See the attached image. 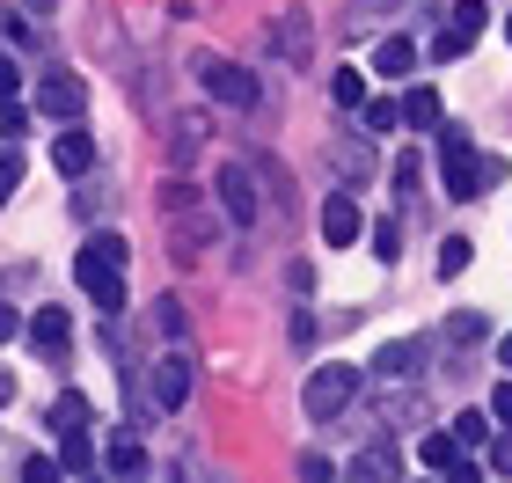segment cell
Wrapping results in <instances>:
<instances>
[{
	"label": "cell",
	"instance_id": "cell-1",
	"mask_svg": "<svg viewBox=\"0 0 512 483\" xmlns=\"http://www.w3.org/2000/svg\"><path fill=\"white\" fill-rule=\"evenodd\" d=\"M125 257H132L125 235H88V249L74 257V286H81L96 308H110V315L125 308Z\"/></svg>",
	"mask_w": 512,
	"mask_h": 483
},
{
	"label": "cell",
	"instance_id": "cell-2",
	"mask_svg": "<svg viewBox=\"0 0 512 483\" xmlns=\"http://www.w3.org/2000/svg\"><path fill=\"white\" fill-rule=\"evenodd\" d=\"M161 220H169L176 264H191L198 249H213V242H220V220L205 213V198L191 191V183H169V191H161Z\"/></svg>",
	"mask_w": 512,
	"mask_h": 483
},
{
	"label": "cell",
	"instance_id": "cell-3",
	"mask_svg": "<svg viewBox=\"0 0 512 483\" xmlns=\"http://www.w3.org/2000/svg\"><path fill=\"white\" fill-rule=\"evenodd\" d=\"M352 396H359V366H315L308 388H300V410H308L315 425H330V418H344Z\"/></svg>",
	"mask_w": 512,
	"mask_h": 483
},
{
	"label": "cell",
	"instance_id": "cell-4",
	"mask_svg": "<svg viewBox=\"0 0 512 483\" xmlns=\"http://www.w3.org/2000/svg\"><path fill=\"white\" fill-rule=\"evenodd\" d=\"M439 176H447V198H461V205H469V198H483L476 191V183H491V176H483V161H476V140H469V132H439Z\"/></svg>",
	"mask_w": 512,
	"mask_h": 483
},
{
	"label": "cell",
	"instance_id": "cell-5",
	"mask_svg": "<svg viewBox=\"0 0 512 483\" xmlns=\"http://www.w3.org/2000/svg\"><path fill=\"white\" fill-rule=\"evenodd\" d=\"M147 388H154V403H161V410H183V403H191V388H198L191 352H176V344H169V352L147 366Z\"/></svg>",
	"mask_w": 512,
	"mask_h": 483
},
{
	"label": "cell",
	"instance_id": "cell-6",
	"mask_svg": "<svg viewBox=\"0 0 512 483\" xmlns=\"http://www.w3.org/2000/svg\"><path fill=\"white\" fill-rule=\"evenodd\" d=\"M213 191H220V220H235V227L256 220V169L249 161H227V169L213 176Z\"/></svg>",
	"mask_w": 512,
	"mask_h": 483
},
{
	"label": "cell",
	"instance_id": "cell-7",
	"mask_svg": "<svg viewBox=\"0 0 512 483\" xmlns=\"http://www.w3.org/2000/svg\"><path fill=\"white\" fill-rule=\"evenodd\" d=\"M198 81H205V96H213V103H227V110H256V74H242V66L205 59Z\"/></svg>",
	"mask_w": 512,
	"mask_h": 483
},
{
	"label": "cell",
	"instance_id": "cell-8",
	"mask_svg": "<svg viewBox=\"0 0 512 483\" xmlns=\"http://www.w3.org/2000/svg\"><path fill=\"white\" fill-rule=\"evenodd\" d=\"M271 52L286 59V66H308V59H315V22H308V8L271 15Z\"/></svg>",
	"mask_w": 512,
	"mask_h": 483
},
{
	"label": "cell",
	"instance_id": "cell-9",
	"mask_svg": "<svg viewBox=\"0 0 512 483\" xmlns=\"http://www.w3.org/2000/svg\"><path fill=\"white\" fill-rule=\"evenodd\" d=\"M359 227H366V213H359L352 191H330V198H322V242H330V249H352Z\"/></svg>",
	"mask_w": 512,
	"mask_h": 483
},
{
	"label": "cell",
	"instance_id": "cell-10",
	"mask_svg": "<svg viewBox=\"0 0 512 483\" xmlns=\"http://www.w3.org/2000/svg\"><path fill=\"white\" fill-rule=\"evenodd\" d=\"M37 110H44V118H81V110H88V88L74 81V74H44L37 81Z\"/></svg>",
	"mask_w": 512,
	"mask_h": 483
},
{
	"label": "cell",
	"instance_id": "cell-11",
	"mask_svg": "<svg viewBox=\"0 0 512 483\" xmlns=\"http://www.w3.org/2000/svg\"><path fill=\"white\" fill-rule=\"evenodd\" d=\"M366 418H374V432H410V425H425V396L417 388H388Z\"/></svg>",
	"mask_w": 512,
	"mask_h": 483
},
{
	"label": "cell",
	"instance_id": "cell-12",
	"mask_svg": "<svg viewBox=\"0 0 512 483\" xmlns=\"http://www.w3.org/2000/svg\"><path fill=\"white\" fill-rule=\"evenodd\" d=\"M417 462H425V469H447V476H461V483L476 476V462H469V447H461L454 432H425V440H417Z\"/></svg>",
	"mask_w": 512,
	"mask_h": 483
},
{
	"label": "cell",
	"instance_id": "cell-13",
	"mask_svg": "<svg viewBox=\"0 0 512 483\" xmlns=\"http://www.w3.org/2000/svg\"><path fill=\"white\" fill-rule=\"evenodd\" d=\"M52 169H59V176H88V169H96V140H88L74 118H66V132L52 140Z\"/></svg>",
	"mask_w": 512,
	"mask_h": 483
},
{
	"label": "cell",
	"instance_id": "cell-14",
	"mask_svg": "<svg viewBox=\"0 0 512 483\" xmlns=\"http://www.w3.org/2000/svg\"><path fill=\"white\" fill-rule=\"evenodd\" d=\"M30 344H37L44 359H59L66 344H74V322H66V308H37V315H30Z\"/></svg>",
	"mask_w": 512,
	"mask_h": 483
},
{
	"label": "cell",
	"instance_id": "cell-15",
	"mask_svg": "<svg viewBox=\"0 0 512 483\" xmlns=\"http://www.w3.org/2000/svg\"><path fill=\"white\" fill-rule=\"evenodd\" d=\"M374 366H381L388 381H410L417 366H425V344H417V337H395V344H381V352H374Z\"/></svg>",
	"mask_w": 512,
	"mask_h": 483
},
{
	"label": "cell",
	"instance_id": "cell-16",
	"mask_svg": "<svg viewBox=\"0 0 512 483\" xmlns=\"http://www.w3.org/2000/svg\"><path fill=\"white\" fill-rule=\"evenodd\" d=\"M483 337H491V315H483V308H454L447 315V344H454V352H469V344H483Z\"/></svg>",
	"mask_w": 512,
	"mask_h": 483
},
{
	"label": "cell",
	"instance_id": "cell-17",
	"mask_svg": "<svg viewBox=\"0 0 512 483\" xmlns=\"http://www.w3.org/2000/svg\"><path fill=\"white\" fill-rule=\"evenodd\" d=\"M410 66H417V44H410V37H381V44H374V74H388V81H403Z\"/></svg>",
	"mask_w": 512,
	"mask_h": 483
},
{
	"label": "cell",
	"instance_id": "cell-18",
	"mask_svg": "<svg viewBox=\"0 0 512 483\" xmlns=\"http://www.w3.org/2000/svg\"><path fill=\"white\" fill-rule=\"evenodd\" d=\"M395 110H403L417 132H439V88H410V96L395 103Z\"/></svg>",
	"mask_w": 512,
	"mask_h": 483
},
{
	"label": "cell",
	"instance_id": "cell-19",
	"mask_svg": "<svg viewBox=\"0 0 512 483\" xmlns=\"http://www.w3.org/2000/svg\"><path fill=\"white\" fill-rule=\"evenodd\" d=\"M52 425L59 432H88V396H81V388H66V396L52 403Z\"/></svg>",
	"mask_w": 512,
	"mask_h": 483
},
{
	"label": "cell",
	"instance_id": "cell-20",
	"mask_svg": "<svg viewBox=\"0 0 512 483\" xmlns=\"http://www.w3.org/2000/svg\"><path fill=\"white\" fill-rule=\"evenodd\" d=\"M469 257H476V242H469V235H447V242H439V279H461Z\"/></svg>",
	"mask_w": 512,
	"mask_h": 483
},
{
	"label": "cell",
	"instance_id": "cell-21",
	"mask_svg": "<svg viewBox=\"0 0 512 483\" xmlns=\"http://www.w3.org/2000/svg\"><path fill=\"white\" fill-rule=\"evenodd\" d=\"M59 462L74 469V476H88V469H96V447H88V432H59Z\"/></svg>",
	"mask_w": 512,
	"mask_h": 483
},
{
	"label": "cell",
	"instance_id": "cell-22",
	"mask_svg": "<svg viewBox=\"0 0 512 483\" xmlns=\"http://www.w3.org/2000/svg\"><path fill=\"white\" fill-rule=\"evenodd\" d=\"M337 176H344V183H352V176L366 183V176H374V147H366V140H359V147L344 140V147H337Z\"/></svg>",
	"mask_w": 512,
	"mask_h": 483
},
{
	"label": "cell",
	"instance_id": "cell-23",
	"mask_svg": "<svg viewBox=\"0 0 512 483\" xmlns=\"http://www.w3.org/2000/svg\"><path fill=\"white\" fill-rule=\"evenodd\" d=\"M447 22H454V30H469V37H483V30H491V8H483V0H454Z\"/></svg>",
	"mask_w": 512,
	"mask_h": 483
},
{
	"label": "cell",
	"instance_id": "cell-24",
	"mask_svg": "<svg viewBox=\"0 0 512 483\" xmlns=\"http://www.w3.org/2000/svg\"><path fill=\"white\" fill-rule=\"evenodd\" d=\"M103 469L110 476H139V469H147V454H139V440H118V447L103 454Z\"/></svg>",
	"mask_w": 512,
	"mask_h": 483
},
{
	"label": "cell",
	"instance_id": "cell-25",
	"mask_svg": "<svg viewBox=\"0 0 512 483\" xmlns=\"http://www.w3.org/2000/svg\"><path fill=\"white\" fill-rule=\"evenodd\" d=\"M388 176H395V191H403V198H417V183H425V161H417V147H410V154H395V169H388Z\"/></svg>",
	"mask_w": 512,
	"mask_h": 483
},
{
	"label": "cell",
	"instance_id": "cell-26",
	"mask_svg": "<svg viewBox=\"0 0 512 483\" xmlns=\"http://www.w3.org/2000/svg\"><path fill=\"white\" fill-rule=\"evenodd\" d=\"M330 96H337V110H359V103H366V74H359V66H352V74H337Z\"/></svg>",
	"mask_w": 512,
	"mask_h": 483
},
{
	"label": "cell",
	"instance_id": "cell-27",
	"mask_svg": "<svg viewBox=\"0 0 512 483\" xmlns=\"http://www.w3.org/2000/svg\"><path fill=\"white\" fill-rule=\"evenodd\" d=\"M403 462H395L388 447H366V454H352V476H395Z\"/></svg>",
	"mask_w": 512,
	"mask_h": 483
},
{
	"label": "cell",
	"instance_id": "cell-28",
	"mask_svg": "<svg viewBox=\"0 0 512 483\" xmlns=\"http://www.w3.org/2000/svg\"><path fill=\"white\" fill-rule=\"evenodd\" d=\"M454 440H461V447H483V440H491V418H483V410H461V418H454Z\"/></svg>",
	"mask_w": 512,
	"mask_h": 483
},
{
	"label": "cell",
	"instance_id": "cell-29",
	"mask_svg": "<svg viewBox=\"0 0 512 483\" xmlns=\"http://www.w3.org/2000/svg\"><path fill=\"white\" fill-rule=\"evenodd\" d=\"M469 44H476V37H469V30H454V22H447V30L432 37V59H469Z\"/></svg>",
	"mask_w": 512,
	"mask_h": 483
},
{
	"label": "cell",
	"instance_id": "cell-30",
	"mask_svg": "<svg viewBox=\"0 0 512 483\" xmlns=\"http://www.w3.org/2000/svg\"><path fill=\"white\" fill-rule=\"evenodd\" d=\"M374 257H381V264L403 257V227H395V220H374Z\"/></svg>",
	"mask_w": 512,
	"mask_h": 483
},
{
	"label": "cell",
	"instance_id": "cell-31",
	"mask_svg": "<svg viewBox=\"0 0 512 483\" xmlns=\"http://www.w3.org/2000/svg\"><path fill=\"white\" fill-rule=\"evenodd\" d=\"M22 132H30V110L15 96H0V140H22Z\"/></svg>",
	"mask_w": 512,
	"mask_h": 483
},
{
	"label": "cell",
	"instance_id": "cell-32",
	"mask_svg": "<svg viewBox=\"0 0 512 483\" xmlns=\"http://www.w3.org/2000/svg\"><path fill=\"white\" fill-rule=\"evenodd\" d=\"M22 191V154H15V140H8V154H0V205H8Z\"/></svg>",
	"mask_w": 512,
	"mask_h": 483
},
{
	"label": "cell",
	"instance_id": "cell-33",
	"mask_svg": "<svg viewBox=\"0 0 512 483\" xmlns=\"http://www.w3.org/2000/svg\"><path fill=\"white\" fill-rule=\"evenodd\" d=\"M359 110H366V132H395V118H403V110H395V103H374V96H366Z\"/></svg>",
	"mask_w": 512,
	"mask_h": 483
},
{
	"label": "cell",
	"instance_id": "cell-34",
	"mask_svg": "<svg viewBox=\"0 0 512 483\" xmlns=\"http://www.w3.org/2000/svg\"><path fill=\"white\" fill-rule=\"evenodd\" d=\"M154 322H161V337L176 344V337H183V301H161V308H154Z\"/></svg>",
	"mask_w": 512,
	"mask_h": 483
},
{
	"label": "cell",
	"instance_id": "cell-35",
	"mask_svg": "<svg viewBox=\"0 0 512 483\" xmlns=\"http://www.w3.org/2000/svg\"><path fill=\"white\" fill-rule=\"evenodd\" d=\"M403 0H352V22H381V15H395Z\"/></svg>",
	"mask_w": 512,
	"mask_h": 483
},
{
	"label": "cell",
	"instance_id": "cell-36",
	"mask_svg": "<svg viewBox=\"0 0 512 483\" xmlns=\"http://www.w3.org/2000/svg\"><path fill=\"white\" fill-rule=\"evenodd\" d=\"M491 469H498V476H512V425L491 440Z\"/></svg>",
	"mask_w": 512,
	"mask_h": 483
},
{
	"label": "cell",
	"instance_id": "cell-37",
	"mask_svg": "<svg viewBox=\"0 0 512 483\" xmlns=\"http://www.w3.org/2000/svg\"><path fill=\"white\" fill-rule=\"evenodd\" d=\"M491 418H498V425H512V381H498V388H491Z\"/></svg>",
	"mask_w": 512,
	"mask_h": 483
},
{
	"label": "cell",
	"instance_id": "cell-38",
	"mask_svg": "<svg viewBox=\"0 0 512 483\" xmlns=\"http://www.w3.org/2000/svg\"><path fill=\"white\" fill-rule=\"evenodd\" d=\"M74 213H81V220H96V213H103V191H96V183H88V191H74Z\"/></svg>",
	"mask_w": 512,
	"mask_h": 483
},
{
	"label": "cell",
	"instance_id": "cell-39",
	"mask_svg": "<svg viewBox=\"0 0 512 483\" xmlns=\"http://www.w3.org/2000/svg\"><path fill=\"white\" fill-rule=\"evenodd\" d=\"M286 330H293V344H315V315H308V308H293Z\"/></svg>",
	"mask_w": 512,
	"mask_h": 483
},
{
	"label": "cell",
	"instance_id": "cell-40",
	"mask_svg": "<svg viewBox=\"0 0 512 483\" xmlns=\"http://www.w3.org/2000/svg\"><path fill=\"white\" fill-rule=\"evenodd\" d=\"M15 81H22V74H15V59H0V96H15Z\"/></svg>",
	"mask_w": 512,
	"mask_h": 483
},
{
	"label": "cell",
	"instance_id": "cell-41",
	"mask_svg": "<svg viewBox=\"0 0 512 483\" xmlns=\"http://www.w3.org/2000/svg\"><path fill=\"white\" fill-rule=\"evenodd\" d=\"M15 330H22V315H15V308H0V344H8Z\"/></svg>",
	"mask_w": 512,
	"mask_h": 483
},
{
	"label": "cell",
	"instance_id": "cell-42",
	"mask_svg": "<svg viewBox=\"0 0 512 483\" xmlns=\"http://www.w3.org/2000/svg\"><path fill=\"white\" fill-rule=\"evenodd\" d=\"M0 403H15V374H8V366H0Z\"/></svg>",
	"mask_w": 512,
	"mask_h": 483
},
{
	"label": "cell",
	"instance_id": "cell-43",
	"mask_svg": "<svg viewBox=\"0 0 512 483\" xmlns=\"http://www.w3.org/2000/svg\"><path fill=\"white\" fill-rule=\"evenodd\" d=\"M498 366H512V330H505V337H498Z\"/></svg>",
	"mask_w": 512,
	"mask_h": 483
},
{
	"label": "cell",
	"instance_id": "cell-44",
	"mask_svg": "<svg viewBox=\"0 0 512 483\" xmlns=\"http://www.w3.org/2000/svg\"><path fill=\"white\" fill-rule=\"evenodd\" d=\"M505 44H512V22H505Z\"/></svg>",
	"mask_w": 512,
	"mask_h": 483
}]
</instances>
